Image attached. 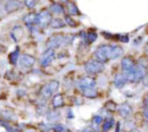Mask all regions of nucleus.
Masks as SVG:
<instances>
[{
	"label": "nucleus",
	"mask_w": 148,
	"mask_h": 132,
	"mask_svg": "<svg viewBox=\"0 0 148 132\" xmlns=\"http://www.w3.org/2000/svg\"><path fill=\"white\" fill-rule=\"evenodd\" d=\"M71 40L72 38L71 36L64 35V34H56L49 38L47 42V46L48 48L56 49V48H59V47L66 46L70 44Z\"/></svg>",
	"instance_id": "f257e3e1"
},
{
	"label": "nucleus",
	"mask_w": 148,
	"mask_h": 132,
	"mask_svg": "<svg viewBox=\"0 0 148 132\" xmlns=\"http://www.w3.org/2000/svg\"><path fill=\"white\" fill-rule=\"evenodd\" d=\"M124 74L125 75L127 81L138 82L140 80H143L144 78L146 76V70L144 65L138 64V65H135L133 70H132L129 72H125Z\"/></svg>",
	"instance_id": "f03ea898"
},
{
	"label": "nucleus",
	"mask_w": 148,
	"mask_h": 132,
	"mask_svg": "<svg viewBox=\"0 0 148 132\" xmlns=\"http://www.w3.org/2000/svg\"><path fill=\"white\" fill-rule=\"evenodd\" d=\"M112 46L111 45H101L95 50V56L98 60L102 63L112 60Z\"/></svg>",
	"instance_id": "7ed1b4c3"
},
{
	"label": "nucleus",
	"mask_w": 148,
	"mask_h": 132,
	"mask_svg": "<svg viewBox=\"0 0 148 132\" xmlns=\"http://www.w3.org/2000/svg\"><path fill=\"white\" fill-rule=\"evenodd\" d=\"M104 63L99 60H89L85 64V70L89 74H98L104 71Z\"/></svg>",
	"instance_id": "20e7f679"
},
{
	"label": "nucleus",
	"mask_w": 148,
	"mask_h": 132,
	"mask_svg": "<svg viewBox=\"0 0 148 132\" xmlns=\"http://www.w3.org/2000/svg\"><path fill=\"white\" fill-rule=\"evenodd\" d=\"M59 87V82L56 80H52L46 84H45L41 90V95L45 98H49L51 97L53 93H55Z\"/></svg>",
	"instance_id": "39448f33"
},
{
	"label": "nucleus",
	"mask_w": 148,
	"mask_h": 132,
	"mask_svg": "<svg viewBox=\"0 0 148 132\" xmlns=\"http://www.w3.org/2000/svg\"><path fill=\"white\" fill-rule=\"evenodd\" d=\"M51 20V14L48 11L44 10L37 15V24L41 28H45L48 25H50Z\"/></svg>",
	"instance_id": "423d86ee"
},
{
	"label": "nucleus",
	"mask_w": 148,
	"mask_h": 132,
	"mask_svg": "<svg viewBox=\"0 0 148 132\" xmlns=\"http://www.w3.org/2000/svg\"><path fill=\"white\" fill-rule=\"evenodd\" d=\"M55 58V51L54 49L48 48L41 56L40 64L42 66H48Z\"/></svg>",
	"instance_id": "0eeeda50"
},
{
	"label": "nucleus",
	"mask_w": 148,
	"mask_h": 132,
	"mask_svg": "<svg viewBox=\"0 0 148 132\" xmlns=\"http://www.w3.org/2000/svg\"><path fill=\"white\" fill-rule=\"evenodd\" d=\"M23 7V3L20 0H7L5 5V9L7 13H12L14 12Z\"/></svg>",
	"instance_id": "6e6552de"
},
{
	"label": "nucleus",
	"mask_w": 148,
	"mask_h": 132,
	"mask_svg": "<svg viewBox=\"0 0 148 132\" xmlns=\"http://www.w3.org/2000/svg\"><path fill=\"white\" fill-rule=\"evenodd\" d=\"M35 62H36L35 57L31 55H28V54L22 55L19 58V65L23 68L32 67V66L34 65Z\"/></svg>",
	"instance_id": "1a4fd4ad"
},
{
	"label": "nucleus",
	"mask_w": 148,
	"mask_h": 132,
	"mask_svg": "<svg viewBox=\"0 0 148 132\" xmlns=\"http://www.w3.org/2000/svg\"><path fill=\"white\" fill-rule=\"evenodd\" d=\"M79 86L82 90V91H84V90H86L87 89H90V88H92V87H96V83H95V81L92 78L86 77V78H81L79 81Z\"/></svg>",
	"instance_id": "9d476101"
},
{
	"label": "nucleus",
	"mask_w": 148,
	"mask_h": 132,
	"mask_svg": "<svg viewBox=\"0 0 148 132\" xmlns=\"http://www.w3.org/2000/svg\"><path fill=\"white\" fill-rule=\"evenodd\" d=\"M121 66H122L123 71L125 73L133 70V68L135 67V63H134L133 59L131 56H125L121 61Z\"/></svg>",
	"instance_id": "9b49d317"
},
{
	"label": "nucleus",
	"mask_w": 148,
	"mask_h": 132,
	"mask_svg": "<svg viewBox=\"0 0 148 132\" xmlns=\"http://www.w3.org/2000/svg\"><path fill=\"white\" fill-rule=\"evenodd\" d=\"M24 35H25V32H24L23 28L18 25L13 27V29L11 32V37L15 43L19 42L24 37Z\"/></svg>",
	"instance_id": "f8f14e48"
},
{
	"label": "nucleus",
	"mask_w": 148,
	"mask_h": 132,
	"mask_svg": "<svg viewBox=\"0 0 148 132\" xmlns=\"http://www.w3.org/2000/svg\"><path fill=\"white\" fill-rule=\"evenodd\" d=\"M119 112L121 115V116L123 117H128L132 115V109L131 107V105L127 103H123L119 105Z\"/></svg>",
	"instance_id": "ddd939ff"
},
{
	"label": "nucleus",
	"mask_w": 148,
	"mask_h": 132,
	"mask_svg": "<svg viewBox=\"0 0 148 132\" xmlns=\"http://www.w3.org/2000/svg\"><path fill=\"white\" fill-rule=\"evenodd\" d=\"M126 82H127V79L125 74H117L114 78V84L116 87L118 88H122L125 84Z\"/></svg>",
	"instance_id": "4468645a"
},
{
	"label": "nucleus",
	"mask_w": 148,
	"mask_h": 132,
	"mask_svg": "<svg viewBox=\"0 0 148 132\" xmlns=\"http://www.w3.org/2000/svg\"><path fill=\"white\" fill-rule=\"evenodd\" d=\"M24 22L27 26H32L33 24H37V14L30 13L24 18Z\"/></svg>",
	"instance_id": "2eb2a0df"
},
{
	"label": "nucleus",
	"mask_w": 148,
	"mask_h": 132,
	"mask_svg": "<svg viewBox=\"0 0 148 132\" xmlns=\"http://www.w3.org/2000/svg\"><path fill=\"white\" fill-rule=\"evenodd\" d=\"M52 105L54 108H59L64 105V99L61 94H57L52 99Z\"/></svg>",
	"instance_id": "dca6fc26"
},
{
	"label": "nucleus",
	"mask_w": 148,
	"mask_h": 132,
	"mask_svg": "<svg viewBox=\"0 0 148 132\" xmlns=\"http://www.w3.org/2000/svg\"><path fill=\"white\" fill-rule=\"evenodd\" d=\"M50 10L52 13L57 14V15H60V14H64V7L59 5V4H52L50 6Z\"/></svg>",
	"instance_id": "f3484780"
},
{
	"label": "nucleus",
	"mask_w": 148,
	"mask_h": 132,
	"mask_svg": "<svg viewBox=\"0 0 148 132\" xmlns=\"http://www.w3.org/2000/svg\"><path fill=\"white\" fill-rule=\"evenodd\" d=\"M124 53V50L120 46H112V60L116 59L121 56Z\"/></svg>",
	"instance_id": "a211bd4d"
},
{
	"label": "nucleus",
	"mask_w": 148,
	"mask_h": 132,
	"mask_svg": "<svg viewBox=\"0 0 148 132\" xmlns=\"http://www.w3.org/2000/svg\"><path fill=\"white\" fill-rule=\"evenodd\" d=\"M50 25L53 29H61V28L64 27V23L60 18H52Z\"/></svg>",
	"instance_id": "6ab92c4d"
},
{
	"label": "nucleus",
	"mask_w": 148,
	"mask_h": 132,
	"mask_svg": "<svg viewBox=\"0 0 148 132\" xmlns=\"http://www.w3.org/2000/svg\"><path fill=\"white\" fill-rule=\"evenodd\" d=\"M83 93L88 98H94V97H96L98 96V91H97L96 87H92V88L87 89V90H84Z\"/></svg>",
	"instance_id": "aec40b11"
},
{
	"label": "nucleus",
	"mask_w": 148,
	"mask_h": 132,
	"mask_svg": "<svg viewBox=\"0 0 148 132\" xmlns=\"http://www.w3.org/2000/svg\"><path fill=\"white\" fill-rule=\"evenodd\" d=\"M67 10H68V12L70 15H73V16L79 15V11L78 7L73 3H69L67 5Z\"/></svg>",
	"instance_id": "412c9836"
},
{
	"label": "nucleus",
	"mask_w": 148,
	"mask_h": 132,
	"mask_svg": "<svg viewBox=\"0 0 148 132\" xmlns=\"http://www.w3.org/2000/svg\"><path fill=\"white\" fill-rule=\"evenodd\" d=\"M18 56H19V48H17L10 55V62H11V63L16 64L18 60Z\"/></svg>",
	"instance_id": "4be33fe9"
},
{
	"label": "nucleus",
	"mask_w": 148,
	"mask_h": 132,
	"mask_svg": "<svg viewBox=\"0 0 148 132\" xmlns=\"http://www.w3.org/2000/svg\"><path fill=\"white\" fill-rule=\"evenodd\" d=\"M112 126H113V119L106 120V122H105L104 124H103V130H104L105 132H106V131H108Z\"/></svg>",
	"instance_id": "5701e85b"
},
{
	"label": "nucleus",
	"mask_w": 148,
	"mask_h": 132,
	"mask_svg": "<svg viewBox=\"0 0 148 132\" xmlns=\"http://www.w3.org/2000/svg\"><path fill=\"white\" fill-rule=\"evenodd\" d=\"M64 20H65L66 24H69V25L71 26V27H76V26H77V23H76L75 21H74L70 16H68V15H65V16H64Z\"/></svg>",
	"instance_id": "b1692460"
},
{
	"label": "nucleus",
	"mask_w": 148,
	"mask_h": 132,
	"mask_svg": "<svg viewBox=\"0 0 148 132\" xmlns=\"http://www.w3.org/2000/svg\"><path fill=\"white\" fill-rule=\"evenodd\" d=\"M36 4H37L36 0H25V5L29 9H33L36 6Z\"/></svg>",
	"instance_id": "393cba45"
},
{
	"label": "nucleus",
	"mask_w": 148,
	"mask_h": 132,
	"mask_svg": "<svg viewBox=\"0 0 148 132\" xmlns=\"http://www.w3.org/2000/svg\"><path fill=\"white\" fill-rule=\"evenodd\" d=\"M86 38L90 43H93L97 39V34L95 32H90V33H88Z\"/></svg>",
	"instance_id": "a878e982"
},
{
	"label": "nucleus",
	"mask_w": 148,
	"mask_h": 132,
	"mask_svg": "<svg viewBox=\"0 0 148 132\" xmlns=\"http://www.w3.org/2000/svg\"><path fill=\"white\" fill-rule=\"evenodd\" d=\"M102 117L100 116H95L94 117H93V122L95 123V124H97V125H99L101 122H102Z\"/></svg>",
	"instance_id": "bb28decb"
},
{
	"label": "nucleus",
	"mask_w": 148,
	"mask_h": 132,
	"mask_svg": "<svg viewBox=\"0 0 148 132\" xmlns=\"http://www.w3.org/2000/svg\"><path fill=\"white\" fill-rule=\"evenodd\" d=\"M144 116L146 120H148V106H146L144 110Z\"/></svg>",
	"instance_id": "cd10ccee"
},
{
	"label": "nucleus",
	"mask_w": 148,
	"mask_h": 132,
	"mask_svg": "<svg viewBox=\"0 0 148 132\" xmlns=\"http://www.w3.org/2000/svg\"><path fill=\"white\" fill-rule=\"evenodd\" d=\"M143 83H144V84H145V86H148V76H147V75L144 78Z\"/></svg>",
	"instance_id": "c85d7f7f"
},
{
	"label": "nucleus",
	"mask_w": 148,
	"mask_h": 132,
	"mask_svg": "<svg viewBox=\"0 0 148 132\" xmlns=\"http://www.w3.org/2000/svg\"><path fill=\"white\" fill-rule=\"evenodd\" d=\"M129 132H140V131H139L138 129H132V130H130Z\"/></svg>",
	"instance_id": "c756f323"
},
{
	"label": "nucleus",
	"mask_w": 148,
	"mask_h": 132,
	"mask_svg": "<svg viewBox=\"0 0 148 132\" xmlns=\"http://www.w3.org/2000/svg\"><path fill=\"white\" fill-rule=\"evenodd\" d=\"M61 1H62V2H64V3H66V2H68V1H69V0H61Z\"/></svg>",
	"instance_id": "7c9ffc66"
},
{
	"label": "nucleus",
	"mask_w": 148,
	"mask_h": 132,
	"mask_svg": "<svg viewBox=\"0 0 148 132\" xmlns=\"http://www.w3.org/2000/svg\"><path fill=\"white\" fill-rule=\"evenodd\" d=\"M146 103H148V96H147V97H146Z\"/></svg>",
	"instance_id": "2f4dec72"
}]
</instances>
